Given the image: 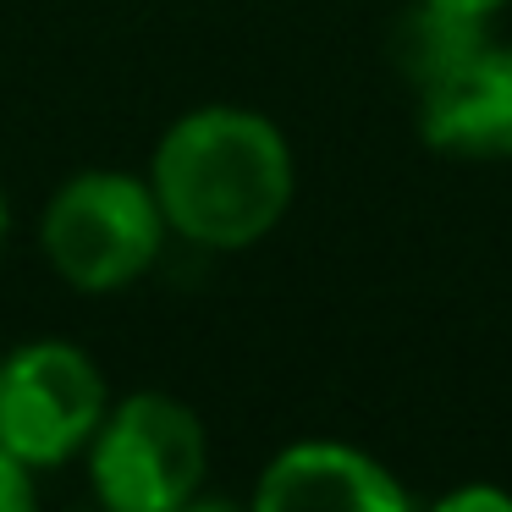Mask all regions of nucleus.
<instances>
[{"label":"nucleus","instance_id":"obj_1","mask_svg":"<svg viewBox=\"0 0 512 512\" xmlns=\"http://www.w3.org/2000/svg\"><path fill=\"white\" fill-rule=\"evenodd\" d=\"M149 188L171 232L215 254H237L281 226V215L292 210L298 166L270 116L243 105H204L166 127Z\"/></svg>","mask_w":512,"mask_h":512},{"label":"nucleus","instance_id":"obj_2","mask_svg":"<svg viewBox=\"0 0 512 512\" xmlns=\"http://www.w3.org/2000/svg\"><path fill=\"white\" fill-rule=\"evenodd\" d=\"M166 215L149 182L127 171H78L56 188L39 221V243L56 276L78 292H122L160 259Z\"/></svg>","mask_w":512,"mask_h":512},{"label":"nucleus","instance_id":"obj_3","mask_svg":"<svg viewBox=\"0 0 512 512\" xmlns=\"http://www.w3.org/2000/svg\"><path fill=\"white\" fill-rule=\"evenodd\" d=\"M89 446L94 496L111 512H177L199 496L210 468V435L199 413L166 391H138L105 408Z\"/></svg>","mask_w":512,"mask_h":512},{"label":"nucleus","instance_id":"obj_4","mask_svg":"<svg viewBox=\"0 0 512 512\" xmlns=\"http://www.w3.org/2000/svg\"><path fill=\"white\" fill-rule=\"evenodd\" d=\"M105 375L72 342H28L0 358V452L28 468H56L94 441Z\"/></svg>","mask_w":512,"mask_h":512},{"label":"nucleus","instance_id":"obj_5","mask_svg":"<svg viewBox=\"0 0 512 512\" xmlns=\"http://www.w3.org/2000/svg\"><path fill=\"white\" fill-rule=\"evenodd\" d=\"M248 512H413L380 457L347 441H292L265 463Z\"/></svg>","mask_w":512,"mask_h":512},{"label":"nucleus","instance_id":"obj_6","mask_svg":"<svg viewBox=\"0 0 512 512\" xmlns=\"http://www.w3.org/2000/svg\"><path fill=\"white\" fill-rule=\"evenodd\" d=\"M419 138L446 160H512V45H479L457 72L419 89Z\"/></svg>","mask_w":512,"mask_h":512},{"label":"nucleus","instance_id":"obj_7","mask_svg":"<svg viewBox=\"0 0 512 512\" xmlns=\"http://www.w3.org/2000/svg\"><path fill=\"white\" fill-rule=\"evenodd\" d=\"M490 17H468L441 0H413L408 12L391 23V61L408 78V89H430L446 72H457L479 45H490Z\"/></svg>","mask_w":512,"mask_h":512},{"label":"nucleus","instance_id":"obj_8","mask_svg":"<svg viewBox=\"0 0 512 512\" xmlns=\"http://www.w3.org/2000/svg\"><path fill=\"white\" fill-rule=\"evenodd\" d=\"M424 512H512V490L490 485V479H468V485H452L446 496H435Z\"/></svg>","mask_w":512,"mask_h":512},{"label":"nucleus","instance_id":"obj_9","mask_svg":"<svg viewBox=\"0 0 512 512\" xmlns=\"http://www.w3.org/2000/svg\"><path fill=\"white\" fill-rule=\"evenodd\" d=\"M0 512H39V501H34V468L17 463L12 452H0Z\"/></svg>","mask_w":512,"mask_h":512},{"label":"nucleus","instance_id":"obj_10","mask_svg":"<svg viewBox=\"0 0 512 512\" xmlns=\"http://www.w3.org/2000/svg\"><path fill=\"white\" fill-rule=\"evenodd\" d=\"M441 6H457V12H468V17H496L507 0H441Z\"/></svg>","mask_w":512,"mask_h":512},{"label":"nucleus","instance_id":"obj_11","mask_svg":"<svg viewBox=\"0 0 512 512\" xmlns=\"http://www.w3.org/2000/svg\"><path fill=\"white\" fill-rule=\"evenodd\" d=\"M177 512H237V507H226V501H199V496H193V501H182Z\"/></svg>","mask_w":512,"mask_h":512},{"label":"nucleus","instance_id":"obj_12","mask_svg":"<svg viewBox=\"0 0 512 512\" xmlns=\"http://www.w3.org/2000/svg\"><path fill=\"white\" fill-rule=\"evenodd\" d=\"M6 243H12V210H6V193H0V259H6Z\"/></svg>","mask_w":512,"mask_h":512},{"label":"nucleus","instance_id":"obj_13","mask_svg":"<svg viewBox=\"0 0 512 512\" xmlns=\"http://www.w3.org/2000/svg\"><path fill=\"white\" fill-rule=\"evenodd\" d=\"M100 512H111V507H100Z\"/></svg>","mask_w":512,"mask_h":512}]
</instances>
